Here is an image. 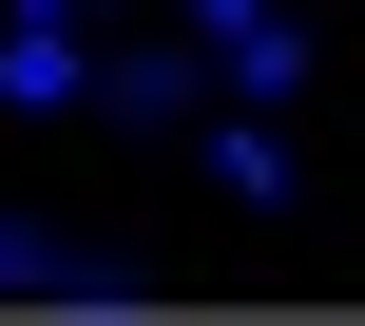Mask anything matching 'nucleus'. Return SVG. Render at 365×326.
Returning a JSON list of instances; mask_svg holds the SVG:
<instances>
[{"label":"nucleus","mask_w":365,"mask_h":326,"mask_svg":"<svg viewBox=\"0 0 365 326\" xmlns=\"http://www.w3.org/2000/svg\"><path fill=\"white\" fill-rule=\"evenodd\" d=\"M96 115H115V135H212V115H231V58H212L192 19H115V38H96Z\"/></svg>","instance_id":"nucleus-1"},{"label":"nucleus","mask_w":365,"mask_h":326,"mask_svg":"<svg viewBox=\"0 0 365 326\" xmlns=\"http://www.w3.org/2000/svg\"><path fill=\"white\" fill-rule=\"evenodd\" d=\"M0 307H154L115 250H77V231H38V211H0Z\"/></svg>","instance_id":"nucleus-2"},{"label":"nucleus","mask_w":365,"mask_h":326,"mask_svg":"<svg viewBox=\"0 0 365 326\" xmlns=\"http://www.w3.org/2000/svg\"><path fill=\"white\" fill-rule=\"evenodd\" d=\"M192 154H212V192H231V211H289V115H269V96H231Z\"/></svg>","instance_id":"nucleus-3"},{"label":"nucleus","mask_w":365,"mask_h":326,"mask_svg":"<svg viewBox=\"0 0 365 326\" xmlns=\"http://www.w3.org/2000/svg\"><path fill=\"white\" fill-rule=\"evenodd\" d=\"M0 96H19V115H77V96H96V38H77V19H0Z\"/></svg>","instance_id":"nucleus-4"},{"label":"nucleus","mask_w":365,"mask_h":326,"mask_svg":"<svg viewBox=\"0 0 365 326\" xmlns=\"http://www.w3.org/2000/svg\"><path fill=\"white\" fill-rule=\"evenodd\" d=\"M231 96H269V115H289V96H308V19H289V0H269V19H250V38H231Z\"/></svg>","instance_id":"nucleus-5"},{"label":"nucleus","mask_w":365,"mask_h":326,"mask_svg":"<svg viewBox=\"0 0 365 326\" xmlns=\"http://www.w3.org/2000/svg\"><path fill=\"white\" fill-rule=\"evenodd\" d=\"M77 19H173V0H77Z\"/></svg>","instance_id":"nucleus-6"}]
</instances>
